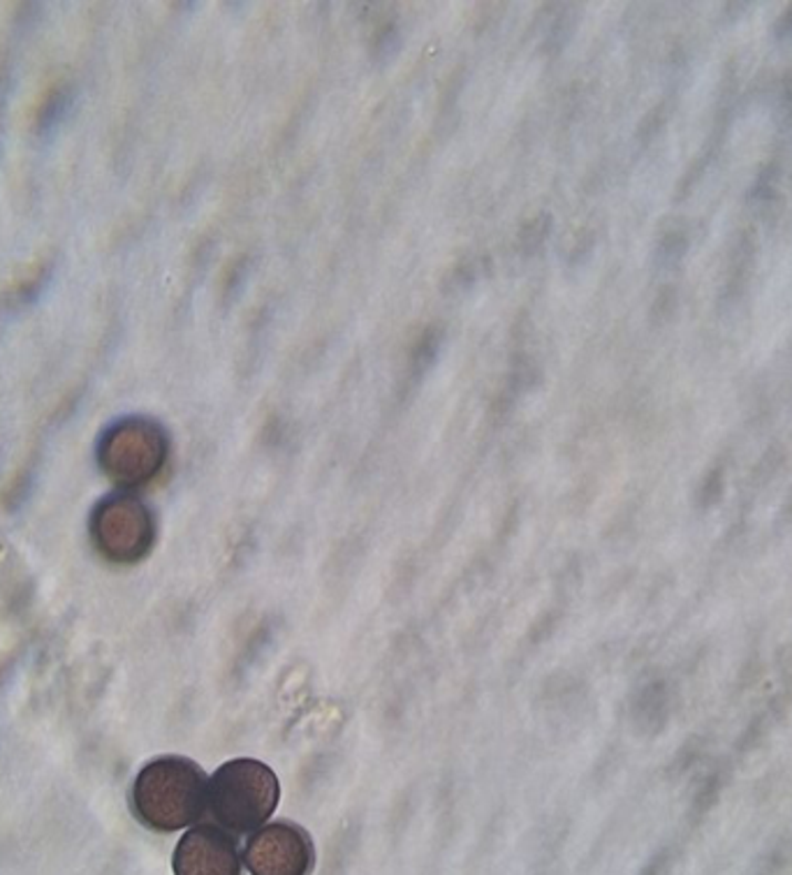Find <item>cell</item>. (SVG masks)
Returning a JSON list of instances; mask_svg holds the SVG:
<instances>
[{
	"instance_id": "6",
	"label": "cell",
	"mask_w": 792,
	"mask_h": 875,
	"mask_svg": "<svg viewBox=\"0 0 792 875\" xmlns=\"http://www.w3.org/2000/svg\"><path fill=\"white\" fill-rule=\"evenodd\" d=\"M174 875H241L235 836L218 825H195L176 843Z\"/></svg>"
},
{
	"instance_id": "5",
	"label": "cell",
	"mask_w": 792,
	"mask_h": 875,
	"mask_svg": "<svg viewBox=\"0 0 792 875\" xmlns=\"http://www.w3.org/2000/svg\"><path fill=\"white\" fill-rule=\"evenodd\" d=\"M241 859L250 875H311L316 847L295 822H269L250 834Z\"/></svg>"
},
{
	"instance_id": "1",
	"label": "cell",
	"mask_w": 792,
	"mask_h": 875,
	"mask_svg": "<svg viewBox=\"0 0 792 875\" xmlns=\"http://www.w3.org/2000/svg\"><path fill=\"white\" fill-rule=\"evenodd\" d=\"M133 804L140 820L151 830H184L207 813L209 779L188 758H158L140 771L133 787Z\"/></svg>"
},
{
	"instance_id": "2",
	"label": "cell",
	"mask_w": 792,
	"mask_h": 875,
	"mask_svg": "<svg viewBox=\"0 0 792 875\" xmlns=\"http://www.w3.org/2000/svg\"><path fill=\"white\" fill-rule=\"evenodd\" d=\"M280 800L274 771L250 758L229 760L209 779L207 811L229 834H253L267 825Z\"/></svg>"
},
{
	"instance_id": "7",
	"label": "cell",
	"mask_w": 792,
	"mask_h": 875,
	"mask_svg": "<svg viewBox=\"0 0 792 875\" xmlns=\"http://www.w3.org/2000/svg\"><path fill=\"white\" fill-rule=\"evenodd\" d=\"M753 257H755V244L751 231H744L742 239L734 246L730 255V267L726 276V288H723V303H734L742 297L751 269H753Z\"/></svg>"
},
{
	"instance_id": "4",
	"label": "cell",
	"mask_w": 792,
	"mask_h": 875,
	"mask_svg": "<svg viewBox=\"0 0 792 875\" xmlns=\"http://www.w3.org/2000/svg\"><path fill=\"white\" fill-rule=\"evenodd\" d=\"M156 537L148 507L133 496H114L102 503L93 517V539L97 549L114 563L144 558Z\"/></svg>"
},
{
	"instance_id": "8",
	"label": "cell",
	"mask_w": 792,
	"mask_h": 875,
	"mask_svg": "<svg viewBox=\"0 0 792 875\" xmlns=\"http://www.w3.org/2000/svg\"><path fill=\"white\" fill-rule=\"evenodd\" d=\"M721 492H723V471H721V469H713V471L704 477V482H702V486H700V503L711 505L713 501H717V498L721 496Z\"/></svg>"
},
{
	"instance_id": "3",
	"label": "cell",
	"mask_w": 792,
	"mask_h": 875,
	"mask_svg": "<svg viewBox=\"0 0 792 875\" xmlns=\"http://www.w3.org/2000/svg\"><path fill=\"white\" fill-rule=\"evenodd\" d=\"M167 461V435L148 420L116 424L100 445V466L121 486H142L156 477Z\"/></svg>"
},
{
	"instance_id": "9",
	"label": "cell",
	"mask_w": 792,
	"mask_h": 875,
	"mask_svg": "<svg viewBox=\"0 0 792 875\" xmlns=\"http://www.w3.org/2000/svg\"><path fill=\"white\" fill-rule=\"evenodd\" d=\"M774 35H776L781 42H790V40H792V6L776 19Z\"/></svg>"
}]
</instances>
